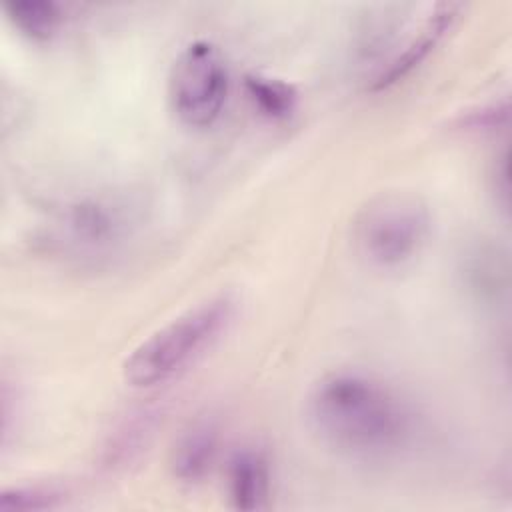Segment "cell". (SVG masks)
<instances>
[{
  "label": "cell",
  "instance_id": "cell-1",
  "mask_svg": "<svg viewBox=\"0 0 512 512\" xmlns=\"http://www.w3.org/2000/svg\"><path fill=\"white\" fill-rule=\"evenodd\" d=\"M306 416L318 438L356 460L400 454L414 436V412L382 380L358 372L324 374L308 392Z\"/></svg>",
  "mask_w": 512,
  "mask_h": 512
},
{
  "label": "cell",
  "instance_id": "cell-2",
  "mask_svg": "<svg viewBox=\"0 0 512 512\" xmlns=\"http://www.w3.org/2000/svg\"><path fill=\"white\" fill-rule=\"evenodd\" d=\"M236 312L230 294H218L184 310L146 336L124 360L122 376L132 388L160 386L184 372L228 328Z\"/></svg>",
  "mask_w": 512,
  "mask_h": 512
},
{
  "label": "cell",
  "instance_id": "cell-3",
  "mask_svg": "<svg viewBox=\"0 0 512 512\" xmlns=\"http://www.w3.org/2000/svg\"><path fill=\"white\" fill-rule=\"evenodd\" d=\"M428 230V208L410 192L380 194L354 218L356 248L378 268H396L412 260L426 242Z\"/></svg>",
  "mask_w": 512,
  "mask_h": 512
},
{
  "label": "cell",
  "instance_id": "cell-4",
  "mask_svg": "<svg viewBox=\"0 0 512 512\" xmlns=\"http://www.w3.org/2000/svg\"><path fill=\"white\" fill-rule=\"evenodd\" d=\"M228 84V66L218 46L192 40L178 52L168 74L172 112L190 128H208L224 108Z\"/></svg>",
  "mask_w": 512,
  "mask_h": 512
},
{
  "label": "cell",
  "instance_id": "cell-5",
  "mask_svg": "<svg viewBox=\"0 0 512 512\" xmlns=\"http://www.w3.org/2000/svg\"><path fill=\"white\" fill-rule=\"evenodd\" d=\"M460 4L438 2L428 6L418 20L406 24L400 36L390 44L388 54L374 66L370 74V90H384L408 76L426 56L438 46L444 34L452 28Z\"/></svg>",
  "mask_w": 512,
  "mask_h": 512
},
{
  "label": "cell",
  "instance_id": "cell-6",
  "mask_svg": "<svg viewBox=\"0 0 512 512\" xmlns=\"http://www.w3.org/2000/svg\"><path fill=\"white\" fill-rule=\"evenodd\" d=\"M226 486L234 508H266L272 490V472L266 454L258 448H240L228 462Z\"/></svg>",
  "mask_w": 512,
  "mask_h": 512
},
{
  "label": "cell",
  "instance_id": "cell-7",
  "mask_svg": "<svg viewBox=\"0 0 512 512\" xmlns=\"http://www.w3.org/2000/svg\"><path fill=\"white\" fill-rule=\"evenodd\" d=\"M216 452L218 428L214 420H196L176 438L170 450V470L180 482H198L210 472Z\"/></svg>",
  "mask_w": 512,
  "mask_h": 512
},
{
  "label": "cell",
  "instance_id": "cell-8",
  "mask_svg": "<svg viewBox=\"0 0 512 512\" xmlns=\"http://www.w3.org/2000/svg\"><path fill=\"white\" fill-rule=\"evenodd\" d=\"M62 224L72 244L90 250L112 244L124 228L118 208L100 200L76 202L66 212Z\"/></svg>",
  "mask_w": 512,
  "mask_h": 512
},
{
  "label": "cell",
  "instance_id": "cell-9",
  "mask_svg": "<svg viewBox=\"0 0 512 512\" xmlns=\"http://www.w3.org/2000/svg\"><path fill=\"white\" fill-rule=\"evenodd\" d=\"M4 12L8 20L28 38L46 40L50 38L62 24L64 12L56 2L42 0H22L4 4Z\"/></svg>",
  "mask_w": 512,
  "mask_h": 512
},
{
  "label": "cell",
  "instance_id": "cell-10",
  "mask_svg": "<svg viewBox=\"0 0 512 512\" xmlns=\"http://www.w3.org/2000/svg\"><path fill=\"white\" fill-rule=\"evenodd\" d=\"M244 88L252 104L272 120L288 118L296 108L298 94L294 86L284 80L262 74H248L244 78Z\"/></svg>",
  "mask_w": 512,
  "mask_h": 512
},
{
  "label": "cell",
  "instance_id": "cell-11",
  "mask_svg": "<svg viewBox=\"0 0 512 512\" xmlns=\"http://www.w3.org/2000/svg\"><path fill=\"white\" fill-rule=\"evenodd\" d=\"M62 494L46 486H16L0 494V510H48L56 508Z\"/></svg>",
  "mask_w": 512,
  "mask_h": 512
}]
</instances>
